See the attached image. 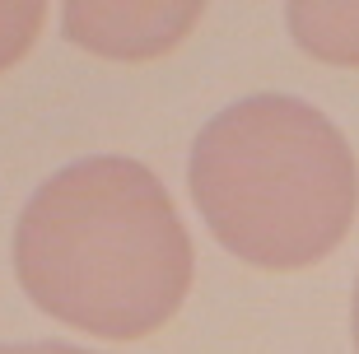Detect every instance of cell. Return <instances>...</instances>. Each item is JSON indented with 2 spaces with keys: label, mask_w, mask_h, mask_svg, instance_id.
Masks as SVG:
<instances>
[{
  "label": "cell",
  "mask_w": 359,
  "mask_h": 354,
  "mask_svg": "<svg viewBox=\"0 0 359 354\" xmlns=\"http://www.w3.org/2000/svg\"><path fill=\"white\" fill-rule=\"evenodd\" d=\"M201 14V0H70L61 5V33L103 61H159L191 38Z\"/></svg>",
  "instance_id": "obj_3"
},
{
  "label": "cell",
  "mask_w": 359,
  "mask_h": 354,
  "mask_svg": "<svg viewBox=\"0 0 359 354\" xmlns=\"http://www.w3.org/2000/svg\"><path fill=\"white\" fill-rule=\"evenodd\" d=\"M47 24V5L42 0H0V75L14 70L33 52Z\"/></svg>",
  "instance_id": "obj_5"
},
{
  "label": "cell",
  "mask_w": 359,
  "mask_h": 354,
  "mask_svg": "<svg viewBox=\"0 0 359 354\" xmlns=\"http://www.w3.org/2000/svg\"><path fill=\"white\" fill-rule=\"evenodd\" d=\"M187 191L229 257L257 271H308L355 224L359 163L322 107L294 93H252L196 131Z\"/></svg>",
  "instance_id": "obj_2"
},
{
  "label": "cell",
  "mask_w": 359,
  "mask_h": 354,
  "mask_svg": "<svg viewBox=\"0 0 359 354\" xmlns=\"http://www.w3.org/2000/svg\"><path fill=\"white\" fill-rule=\"evenodd\" d=\"M285 24L313 61L359 70V0H294L285 5Z\"/></svg>",
  "instance_id": "obj_4"
},
{
  "label": "cell",
  "mask_w": 359,
  "mask_h": 354,
  "mask_svg": "<svg viewBox=\"0 0 359 354\" xmlns=\"http://www.w3.org/2000/svg\"><path fill=\"white\" fill-rule=\"evenodd\" d=\"M196 247L168 186L126 154L56 168L14 224V280L33 308L98 341H145L182 313Z\"/></svg>",
  "instance_id": "obj_1"
},
{
  "label": "cell",
  "mask_w": 359,
  "mask_h": 354,
  "mask_svg": "<svg viewBox=\"0 0 359 354\" xmlns=\"http://www.w3.org/2000/svg\"><path fill=\"white\" fill-rule=\"evenodd\" d=\"M0 354H98V350H84L70 341H10L0 345Z\"/></svg>",
  "instance_id": "obj_6"
},
{
  "label": "cell",
  "mask_w": 359,
  "mask_h": 354,
  "mask_svg": "<svg viewBox=\"0 0 359 354\" xmlns=\"http://www.w3.org/2000/svg\"><path fill=\"white\" fill-rule=\"evenodd\" d=\"M350 336H355V354H359V275H355V294H350Z\"/></svg>",
  "instance_id": "obj_7"
}]
</instances>
